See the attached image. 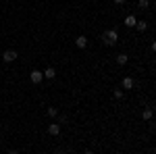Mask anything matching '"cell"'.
<instances>
[{
  "label": "cell",
  "mask_w": 156,
  "mask_h": 154,
  "mask_svg": "<svg viewBox=\"0 0 156 154\" xmlns=\"http://www.w3.org/2000/svg\"><path fill=\"white\" fill-rule=\"evenodd\" d=\"M152 50H154V52H156V42H152Z\"/></svg>",
  "instance_id": "cell-15"
},
{
  "label": "cell",
  "mask_w": 156,
  "mask_h": 154,
  "mask_svg": "<svg viewBox=\"0 0 156 154\" xmlns=\"http://www.w3.org/2000/svg\"><path fill=\"white\" fill-rule=\"evenodd\" d=\"M133 85H135V81H133L131 77H125L123 79V90H133Z\"/></svg>",
  "instance_id": "cell-5"
},
{
  "label": "cell",
  "mask_w": 156,
  "mask_h": 154,
  "mask_svg": "<svg viewBox=\"0 0 156 154\" xmlns=\"http://www.w3.org/2000/svg\"><path fill=\"white\" fill-rule=\"evenodd\" d=\"M75 46H77V48H85V46H87V38H85V36H79L77 40H75Z\"/></svg>",
  "instance_id": "cell-6"
},
{
  "label": "cell",
  "mask_w": 156,
  "mask_h": 154,
  "mask_svg": "<svg viewBox=\"0 0 156 154\" xmlns=\"http://www.w3.org/2000/svg\"><path fill=\"white\" fill-rule=\"evenodd\" d=\"M115 2H117V4H123V2H125V0H115Z\"/></svg>",
  "instance_id": "cell-17"
},
{
  "label": "cell",
  "mask_w": 156,
  "mask_h": 154,
  "mask_svg": "<svg viewBox=\"0 0 156 154\" xmlns=\"http://www.w3.org/2000/svg\"><path fill=\"white\" fill-rule=\"evenodd\" d=\"M117 40H119V31H117V29H108V31L102 34V42H104L106 46H115Z\"/></svg>",
  "instance_id": "cell-1"
},
{
  "label": "cell",
  "mask_w": 156,
  "mask_h": 154,
  "mask_svg": "<svg viewBox=\"0 0 156 154\" xmlns=\"http://www.w3.org/2000/svg\"><path fill=\"white\" fill-rule=\"evenodd\" d=\"M56 154H65V152H56Z\"/></svg>",
  "instance_id": "cell-19"
},
{
  "label": "cell",
  "mask_w": 156,
  "mask_h": 154,
  "mask_svg": "<svg viewBox=\"0 0 156 154\" xmlns=\"http://www.w3.org/2000/svg\"><path fill=\"white\" fill-rule=\"evenodd\" d=\"M123 90H115V98H117V100H121V98H123Z\"/></svg>",
  "instance_id": "cell-14"
},
{
  "label": "cell",
  "mask_w": 156,
  "mask_h": 154,
  "mask_svg": "<svg viewBox=\"0 0 156 154\" xmlns=\"http://www.w3.org/2000/svg\"><path fill=\"white\" fill-rule=\"evenodd\" d=\"M135 27H137V31H146V29H148V23H146V21H137Z\"/></svg>",
  "instance_id": "cell-10"
},
{
  "label": "cell",
  "mask_w": 156,
  "mask_h": 154,
  "mask_svg": "<svg viewBox=\"0 0 156 154\" xmlns=\"http://www.w3.org/2000/svg\"><path fill=\"white\" fill-rule=\"evenodd\" d=\"M48 133H50V135H58V133H60V125H58V123H50Z\"/></svg>",
  "instance_id": "cell-4"
},
{
  "label": "cell",
  "mask_w": 156,
  "mask_h": 154,
  "mask_svg": "<svg viewBox=\"0 0 156 154\" xmlns=\"http://www.w3.org/2000/svg\"><path fill=\"white\" fill-rule=\"evenodd\" d=\"M9 154H19V152H17V150H9Z\"/></svg>",
  "instance_id": "cell-16"
},
{
  "label": "cell",
  "mask_w": 156,
  "mask_h": 154,
  "mask_svg": "<svg viewBox=\"0 0 156 154\" xmlns=\"http://www.w3.org/2000/svg\"><path fill=\"white\" fill-rule=\"evenodd\" d=\"M56 77V71L52 69V67H48L46 71H44V79H54Z\"/></svg>",
  "instance_id": "cell-7"
},
{
  "label": "cell",
  "mask_w": 156,
  "mask_h": 154,
  "mask_svg": "<svg viewBox=\"0 0 156 154\" xmlns=\"http://www.w3.org/2000/svg\"><path fill=\"white\" fill-rule=\"evenodd\" d=\"M17 56H19L17 50H6V52L2 54V60H4V63H12V60H17Z\"/></svg>",
  "instance_id": "cell-2"
},
{
  "label": "cell",
  "mask_w": 156,
  "mask_h": 154,
  "mask_svg": "<svg viewBox=\"0 0 156 154\" xmlns=\"http://www.w3.org/2000/svg\"><path fill=\"white\" fill-rule=\"evenodd\" d=\"M29 79H31L34 83H40L42 79H44V73H42V71H31V75H29Z\"/></svg>",
  "instance_id": "cell-3"
},
{
  "label": "cell",
  "mask_w": 156,
  "mask_h": 154,
  "mask_svg": "<svg viewBox=\"0 0 156 154\" xmlns=\"http://www.w3.org/2000/svg\"><path fill=\"white\" fill-rule=\"evenodd\" d=\"M46 113H48V117H56V115H58V110H56L54 106H50L48 110H46Z\"/></svg>",
  "instance_id": "cell-12"
},
{
  "label": "cell",
  "mask_w": 156,
  "mask_h": 154,
  "mask_svg": "<svg viewBox=\"0 0 156 154\" xmlns=\"http://www.w3.org/2000/svg\"><path fill=\"white\" fill-rule=\"evenodd\" d=\"M152 115H154V113H152L150 108H146L144 113H142V119H144V121H150V119H152Z\"/></svg>",
  "instance_id": "cell-9"
},
{
  "label": "cell",
  "mask_w": 156,
  "mask_h": 154,
  "mask_svg": "<svg viewBox=\"0 0 156 154\" xmlns=\"http://www.w3.org/2000/svg\"><path fill=\"white\" fill-rule=\"evenodd\" d=\"M150 6V0H140V9H148Z\"/></svg>",
  "instance_id": "cell-13"
},
{
  "label": "cell",
  "mask_w": 156,
  "mask_h": 154,
  "mask_svg": "<svg viewBox=\"0 0 156 154\" xmlns=\"http://www.w3.org/2000/svg\"><path fill=\"white\" fill-rule=\"evenodd\" d=\"M135 23H137V19H135L133 15H129V17H125V25H129V27H135Z\"/></svg>",
  "instance_id": "cell-8"
},
{
  "label": "cell",
  "mask_w": 156,
  "mask_h": 154,
  "mask_svg": "<svg viewBox=\"0 0 156 154\" xmlns=\"http://www.w3.org/2000/svg\"><path fill=\"white\" fill-rule=\"evenodd\" d=\"M117 63H119V65H125V63H127V54H119V56H117Z\"/></svg>",
  "instance_id": "cell-11"
},
{
  "label": "cell",
  "mask_w": 156,
  "mask_h": 154,
  "mask_svg": "<svg viewBox=\"0 0 156 154\" xmlns=\"http://www.w3.org/2000/svg\"><path fill=\"white\" fill-rule=\"evenodd\" d=\"M83 154H94V152H92V150H85V152Z\"/></svg>",
  "instance_id": "cell-18"
}]
</instances>
